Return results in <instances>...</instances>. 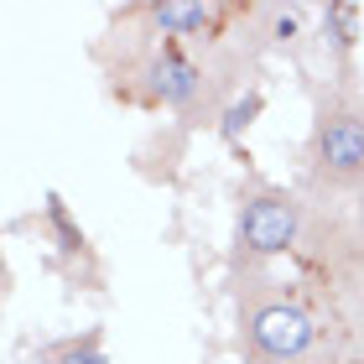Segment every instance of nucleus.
Segmentation results:
<instances>
[{
    "mask_svg": "<svg viewBox=\"0 0 364 364\" xmlns=\"http://www.w3.org/2000/svg\"><path fill=\"white\" fill-rule=\"evenodd\" d=\"M260 53H266V42H260V0H255V21L224 42L156 37V31L136 26L125 11H109V31L94 47V63L114 105L172 114L177 130L198 136V130L224 125Z\"/></svg>",
    "mask_w": 364,
    "mask_h": 364,
    "instance_id": "obj_1",
    "label": "nucleus"
},
{
    "mask_svg": "<svg viewBox=\"0 0 364 364\" xmlns=\"http://www.w3.org/2000/svg\"><path fill=\"white\" fill-rule=\"evenodd\" d=\"M229 296H235V343L245 364H312L338 354L333 328L323 323V312L302 296L291 276L266 271L229 281Z\"/></svg>",
    "mask_w": 364,
    "mask_h": 364,
    "instance_id": "obj_2",
    "label": "nucleus"
},
{
    "mask_svg": "<svg viewBox=\"0 0 364 364\" xmlns=\"http://www.w3.org/2000/svg\"><path fill=\"white\" fill-rule=\"evenodd\" d=\"M307 203L364 208V84H318L302 146Z\"/></svg>",
    "mask_w": 364,
    "mask_h": 364,
    "instance_id": "obj_3",
    "label": "nucleus"
},
{
    "mask_svg": "<svg viewBox=\"0 0 364 364\" xmlns=\"http://www.w3.org/2000/svg\"><path fill=\"white\" fill-rule=\"evenodd\" d=\"M307 198L302 188L271 177H245L235 188V235H229V281L245 276H266L276 266H287L302 245L307 229Z\"/></svg>",
    "mask_w": 364,
    "mask_h": 364,
    "instance_id": "obj_4",
    "label": "nucleus"
},
{
    "mask_svg": "<svg viewBox=\"0 0 364 364\" xmlns=\"http://www.w3.org/2000/svg\"><path fill=\"white\" fill-rule=\"evenodd\" d=\"M31 224H37V235L53 245V266L68 276L78 291H105L109 287L105 255H99V245L89 240V229L73 219V208L63 203V193H47L42 198V213Z\"/></svg>",
    "mask_w": 364,
    "mask_h": 364,
    "instance_id": "obj_5",
    "label": "nucleus"
},
{
    "mask_svg": "<svg viewBox=\"0 0 364 364\" xmlns=\"http://www.w3.org/2000/svg\"><path fill=\"white\" fill-rule=\"evenodd\" d=\"M359 21L364 11L354 0H328L318 11V26H323V47H328V84H359Z\"/></svg>",
    "mask_w": 364,
    "mask_h": 364,
    "instance_id": "obj_6",
    "label": "nucleus"
},
{
    "mask_svg": "<svg viewBox=\"0 0 364 364\" xmlns=\"http://www.w3.org/2000/svg\"><path fill=\"white\" fill-rule=\"evenodd\" d=\"M37 364H114V359H109L105 328H78V333H68V338L42 343Z\"/></svg>",
    "mask_w": 364,
    "mask_h": 364,
    "instance_id": "obj_7",
    "label": "nucleus"
},
{
    "mask_svg": "<svg viewBox=\"0 0 364 364\" xmlns=\"http://www.w3.org/2000/svg\"><path fill=\"white\" fill-rule=\"evenodd\" d=\"M312 16L318 11H307V6H260V42L266 47H296L302 42V26Z\"/></svg>",
    "mask_w": 364,
    "mask_h": 364,
    "instance_id": "obj_8",
    "label": "nucleus"
},
{
    "mask_svg": "<svg viewBox=\"0 0 364 364\" xmlns=\"http://www.w3.org/2000/svg\"><path fill=\"white\" fill-rule=\"evenodd\" d=\"M260 109H266V94H260V89L250 84V89H245V94L235 99V109H229V114H224V125H219V136H224V141H240V136H245V130H250V125H255V114H260Z\"/></svg>",
    "mask_w": 364,
    "mask_h": 364,
    "instance_id": "obj_9",
    "label": "nucleus"
},
{
    "mask_svg": "<svg viewBox=\"0 0 364 364\" xmlns=\"http://www.w3.org/2000/svg\"><path fill=\"white\" fill-rule=\"evenodd\" d=\"M312 364H349V359H338V354H328V359H312Z\"/></svg>",
    "mask_w": 364,
    "mask_h": 364,
    "instance_id": "obj_10",
    "label": "nucleus"
}]
</instances>
